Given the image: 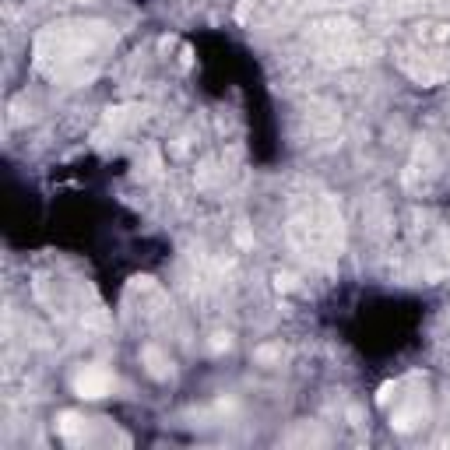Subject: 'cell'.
Segmentation results:
<instances>
[{"label":"cell","mask_w":450,"mask_h":450,"mask_svg":"<svg viewBox=\"0 0 450 450\" xmlns=\"http://www.w3.org/2000/svg\"><path fill=\"white\" fill-rule=\"evenodd\" d=\"M74 387H77L81 398H102V394H109L113 380H109V373H102V370H85V373H77Z\"/></svg>","instance_id":"cell-1"}]
</instances>
